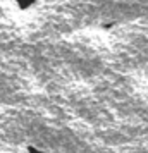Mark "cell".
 <instances>
[{
  "label": "cell",
  "mask_w": 148,
  "mask_h": 153,
  "mask_svg": "<svg viewBox=\"0 0 148 153\" xmlns=\"http://www.w3.org/2000/svg\"><path fill=\"white\" fill-rule=\"evenodd\" d=\"M17 4H19L22 9H26V7H29L31 4H35V0H17Z\"/></svg>",
  "instance_id": "obj_1"
}]
</instances>
